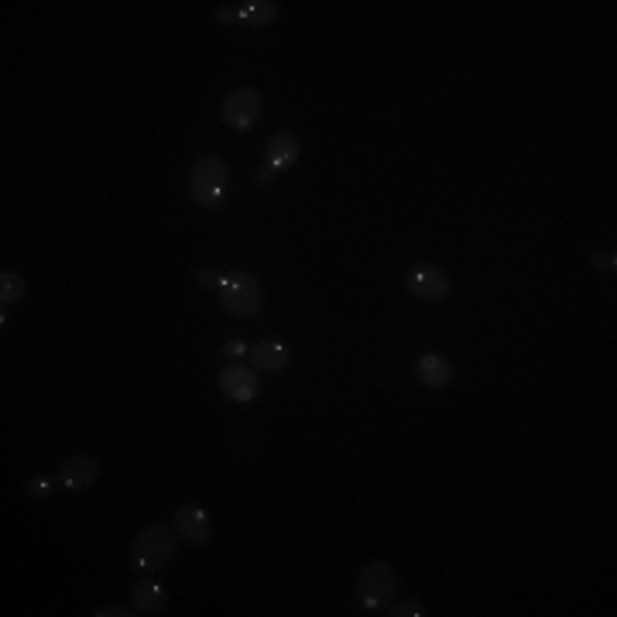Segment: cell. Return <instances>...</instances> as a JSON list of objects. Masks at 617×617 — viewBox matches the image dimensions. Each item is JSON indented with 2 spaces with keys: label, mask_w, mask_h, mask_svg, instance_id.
Segmentation results:
<instances>
[{
  "label": "cell",
  "mask_w": 617,
  "mask_h": 617,
  "mask_svg": "<svg viewBox=\"0 0 617 617\" xmlns=\"http://www.w3.org/2000/svg\"><path fill=\"white\" fill-rule=\"evenodd\" d=\"M220 302L230 316L254 319L264 306L261 282L251 271H227V275H220Z\"/></svg>",
  "instance_id": "3"
},
{
  "label": "cell",
  "mask_w": 617,
  "mask_h": 617,
  "mask_svg": "<svg viewBox=\"0 0 617 617\" xmlns=\"http://www.w3.org/2000/svg\"><path fill=\"white\" fill-rule=\"evenodd\" d=\"M278 18V4L275 0H244V4H223L216 11L220 24H234V28H268Z\"/></svg>",
  "instance_id": "7"
},
{
  "label": "cell",
  "mask_w": 617,
  "mask_h": 617,
  "mask_svg": "<svg viewBox=\"0 0 617 617\" xmlns=\"http://www.w3.org/2000/svg\"><path fill=\"white\" fill-rule=\"evenodd\" d=\"M24 494H28L31 501H38V504L52 501V480H48V477H31L28 484H24Z\"/></svg>",
  "instance_id": "16"
},
{
  "label": "cell",
  "mask_w": 617,
  "mask_h": 617,
  "mask_svg": "<svg viewBox=\"0 0 617 617\" xmlns=\"http://www.w3.org/2000/svg\"><path fill=\"white\" fill-rule=\"evenodd\" d=\"M398 594V576L388 563H367L364 570L357 573V600L367 607V611H384V607L395 600Z\"/></svg>",
  "instance_id": "4"
},
{
  "label": "cell",
  "mask_w": 617,
  "mask_h": 617,
  "mask_svg": "<svg viewBox=\"0 0 617 617\" xmlns=\"http://www.w3.org/2000/svg\"><path fill=\"white\" fill-rule=\"evenodd\" d=\"M131 559L141 573H162L172 566L175 559V535L165 525H148L134 535L131 542Z\"/></svg>",
  "instance_id": "2"
},
{
  "label": "cell",
  "mask_w": 617,
  "mask_h": 617,
  "mask_svg": "<svg viewBox=\"0 0 617 617\" xmlns=\"http://www.w3.org/2000/svg\"><path fill=\"white\" fill-rule=\"evenodd\" d=\"M590 264H594L597 271H614V268H617V258H614V251H597L594 258H590Z\"/></svg>",
  "instance_id": "18"
},
{
  "label": "cell",
  "mask_w": 617,
  "mask_h": 617,
  "mask_svg": "<svg viewBox=\"0 0 617 617\" xmlns=\"http://www.w3.org/2000/svg\"><path fill=\"white\" fill-rule=\"evenodd\" d=\"M299 165V138L292 131H278L271 134L268 141V155H264V165H261V186H268L278 172H288V168Z\"/></svg>",
  "instance_id": "8"
},
{
  "label": "cell",
  "mask_w": 617,
  "mask_h": 617,
  "mask_svg": "<svg viewBox=\"0 0 617 617\" xmlns=\"http://www.w3.org/2000/svg\"><path fill=\"white\" fill-rule=\"evenodd\" d=\"M24 292H28V285H24V278L18 275V271H0V302L7 306H14V302L24 299Z\"/></svg>",
  "instance_id": "15"
},
{
  "label": "cell",
  "mask_w": 617,
  "mask_h": 617,
  "mask_svg": "<svg viewBox=\"0 0 617 617\" xmlns=\"http://www.w3.org/2000/svg\"><path fill=\"white\" fill-rule=\"evenodd\" d=\"M216 384H220L223 398L227 402H237V405H251L261 398V378L254 367H244V364H230L220 371V378H216Z\"/></svg>",
  "instance_id": "6"
},
{
  "label": "cell",
  "mask_w": 617,
  "mask_h": 617,
  "mask_svg": "<svg viewBox=\"0 0 617 617\" xmlns=\"http://www.w3.org/2000/svg\"><path fill=\"white\" fill-rule=\"evenodd\" d=\"M131 600L141 614H162L165 611V587L155 580H141V583H134Z\"/></svg>",
  "instance_id": "14"
},
{
  "label": "cell",
  "mask_w": 617,
  "mask_h": 617,
  "mask_svg": "<svg viewBox=\"0 0 617 617\" xmlns=\"http://www.w3.org/2000/svg\"><path fill=\"white\" fill-rule=\"evenodd\" d=\"M189 196L199 210L220 213L230 203V168L220 155H203L189 168Z\"/></svg>",
  "instance_id": "1"
},
{
  "label": "cell",
  "mask_w": 617,
  "mask_h": 617,
  "mask_svg": "<svg viewBox=\"0 0 617 617\" xmlns=\"http://www.w3.org/2000/svg\"><path fill=\"white\" fill-rule=\"evenodd\" d=\"M261 114H264V100L258 90H251V86H237V90L220 103V120L230 131H251L261 120Z\"/></svg>",
  "instance_id": "5"
},
{
  "label": "cell",
  "mask_w": 617,
  "mask_h": 617,
  "mask_svg": "<svg viewBox=\"0 0 617 617\" xmlns=\"http://www.w3.org/2000/svg\"><path fill=\"white\" fill-rule=\"evenodd\" d=\"M251 364L258 374H282L292 364V350L282 340H264L251 350Z\"/></svg>",
  "instance_id": "12"
},
{
  "label": "cell",
  "mask_w": 617,
  "mask_h": 617,
  "mask_svg": "<svg viewBox=\"0 0 617 617\" xmlns=\"http://www.w3.org/2000/svg\"><path fill=\"white\" fill-rule=\"evenodd\" d=\"M405 288H408V295L419 302H439L453 292V282L446 271L432 268V264H419V268H412L405 275Z\"/></svg>",
  "instance_id": "9"
},
{
  "label": "cell",
  "mask_w": 617,
  "mask_h": 617,
  "mask_svg": "<svg viewBox=\"0 0 617 617\" xmlns=\"http://www.w3.org/2000/svg\"><path fill=\"white\" fill-rule=\"evenodd\" d=\"M131 614H141L138 607H134V611H127V607H100V611H96V617H131Z\"/></svg>",
  "instance_id": "19"
},
{
  "label": "cell",
  "mask_w": 617,
  "mask_h": 617,
  "mask_svg": "<svg viewBox=\"0 0 617 617\" xmlns=\"http://www.w3.org/2000/svg\"><path fill=\"white\" fill-rule=\"evenodd\" d=\"M223 354H227V357H244V354H247V347H244V343H240V340H230L227 347H223Z\"/></svg>",
  "instance_id": "20"
},
{
  "label": "cell",
  "mask_w": 617,
  "mask_h": 617,
  "mask_svg": "<svg viewBox=\"0 0 617 617\" xmlns=\"http://www.w3.org/2000/svg\"><path fill=\"white\" fill-rule=\"evenodd\" d=\"M100 474L103 470L93 456H69V460H62V467H59V484L66 487L69 494H83L100 480Z\"/></svg>",
  "instance_id": "11"
},
{
  "label": "cell",
  "mask_w": 617,
  "mask_h": 617,
  "mask_svg": "<svg viewBox=\"0 0 617 617\" xmlns=\"http://www.w3.org/2000/svg\"><path fill=\"white\" fill-rule=\"evenodd\" d=\"M175 535H179L182 542H189V546H206V542L213 539L210 511L196 508V504H189V508H179V511H175Z\"/></svg>",
  "instance_id": "10"
},
{
  "label": "cell",
  "mask_w": 617,
  "mask_h": 617,
  "mask_svg": "<svg viewBox=\"0 0 617 617\" xmlns=\"http://www.w3.org/2000/svg\"><path fill=\"white\" fill-rule=\"evenodd\" d=\"M415 378H419L422 388L439 391L453 381V364L439 354H426V357H419V364H415Z\"/></svg>",
  "instance_id": "13"
},
{
  "label": "cell",
  "mask_w": 617,
  "mask_h": 617,
  "mask_svg": "<svg viewBox=\"0 0 617 617\" xmlns=\"http://www.w3.org/2000/svg\"><path fill=\"white\" fill-rule=\"evenodd\" d=\"M381 614H391V617H422L426 614V607L419 604V600H391L388 611Z\"/></svg>",
  "instance_id": "17"
},
{
  "label": "cell",
  "mask_w": 617,
  "mask_h": 617,
  "mask_svg": "<svg viewBox=\"0 0 617 617\" xmlns=\"http://www.w3.org/2000/svg\"><path fill=\"white\" fill-rule=\"evenodd\" d=\"M196 282H199V285H216V282H220V278H216L213 271L206 268V271H199V275H196Z\"/></svg>",
  "instance_id": "21"
}]
</instances>
